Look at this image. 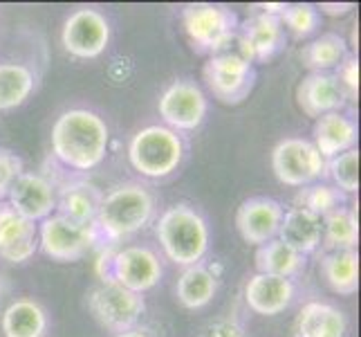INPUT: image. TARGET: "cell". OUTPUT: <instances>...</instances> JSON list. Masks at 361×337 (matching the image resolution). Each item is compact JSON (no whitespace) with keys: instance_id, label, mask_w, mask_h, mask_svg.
Here are the masks:
<instances>
[{"instance_id":"6da1fadb","label":"cell","mask_w":361,"mask_h":337,"mask_svg":"<svg viewBox=\"0 0 361 337\" xmlns=\"http://www.w3.org/2000/svg\"><path fill=\"white\" fill-rule=\"evenodd\" d=\"M110 131L106 122L88 108L61 112L52 126V155L77 173L97 169L106 160Z\"/></svg>"},{"instance_id":"7a4b0ae2","label":"cell","mask_w":361,"mask_h":337,"mask_svg":"<svg viewBox=\"0 0 361 337\" xmlns=\"http://www.w3.org/2000/svg\"><path fill=\"white\" fill-rule=\"evenodd\" d=\"M155 218V196L142 182H123L104 194L94 220L99 249L115 247L119 241L142 232Z\"/></svg>"},{"instance_id":"3957f363","label":"cell","mask_w":361,"mask_h":337,"mask_svg":"<svg viewBox=\"0 0 361 337\" xmlns=\"http://www.w3.org/2000/svg\"><path fill=\"white\" fill-rule=\"evenodd\" d=\"M155 236L164 256L182 268L202 264L209 252V225L200 211L186 203L161 211L155 223Z\"/></svg>"},{"instance_id":"277c9868","label":"cell","mask_w":361,"mask_h":337,"mask_svg":"<svg viewBox=\"0 0 361 337\" xmlns=\"http://www.w3.org/2000/svg\"><path fill=\"white\" fill-rule=\"evenodd\" d=\"M186 144L182 135L164 124H151L137 131L128 142L130 167L144 178L164 180L173 176L184 160Z\"/></svg>"},{"instance_id":"5b68a950","label":"cell","mask_w":361,"mask_h":337,"mask_svg":"<svg viewBox=\"0 0 361 337\" xmlns=\"http://www.w3.org/2000/svg\"><path fill=\"white\" fill-rule=\"evenodd\" d=\"M102 281L119 283L121 288L144 295L153 290L161 281L164 266L153 247L146 245H126V247H108L99 261Z\"/></svg>"},{"instance_id":"8992f818","label":"cell","mask_w":361,"mask_h":337,"mask_svg":"<svg viewBox=\"0 0 361 337\" xmlns=\"http://www.w3.org/2000/svg\"><path fill=\"white\" fill-rule=\"evenodd\" d=\"M182 25L195 52L220 54L238 34V16L225 5L216 3H191L182 9Z\"/></svg>"},{"instance_id":"52a82bcc","label":"cell","mask_w":361,"mask_h":337,"mask_svg":"<svg viewBox=\"0 0 361 337\" xmlns=\"http://www.w3.org/2000/svg\"><path fill=\"white\" fill-rule=\"evenodd\" d=\"M39 249L59 264H74L99 249V234L94 223L81 225L61 214H52L36 225Z\"/></svg>"},{"instance_id":"ba28073f","label":"cell","mask_w":361,"mask_h":337,"mask_svg":"<svg viewBox=\"0 0 361 337\" xmlns=\"http://www.w3.org/2000/svg\"><path fill=\"white\" fill-rule=\"evenodd\" d=\"M204 83L209 93L220 104L238 106L249 97L256 83V68L243 59L238 52H220L214 54L204 64Z\"/></svg>"},{"instance_id":"9c48e42d","label":"cell","mask_w":361,"mask_h":337,"mask_svg":"<svg viewBox=\"0 0 361 337\" xmlns=\"http://www.w3.org/2000/svg\"><path fill=\"white\" fill-rule=\"evenodd\" d=\"M88 308L92 317L102 324L104 329L117 333L130 331L140 324L142 315L146 313L144 295L121 288L119 283L102 281L88 295Z\"/></svg>"},{"instance_id":"30bf717a","label":"cell","mask_w":361,"mask_h":337,"mask_svg":"<svg viewBox=\"0 0 361 337\" xmlns=\"http://www.w3.org/2000/svg\"><path fill=\"white\" fill-rule=\"evenodd\" d=\"M271 171L281 184L307 187L326 176V160L303 137H285L271 151Z\"/></svg>"},{"instance_id":"8fae6325","label":"cell","mask_w":361,"mask_h":337,"mask_svg":"<svg viewBox=\"0 0 361 337\" xmlns=\"http://www.w3.org/2000/svg\"><path fill=\"white\" fill-rule=\"evenodd\" d=\"M61 43L70 57L97 59L110 45V23L99 9H77L63 23Z\"/></svg>"},{"instance_id":"7c38bea8","label":"cell","mask_w":361,"mask_h":337,"mask_svg":"<svg viewBox=\"0 0 361 337\" xmlns=\"http://www.w3.org/2000/svg\"><path fill=\"white\" fill-rule=\"evenodd\" d=\"M157 110L164 126L176 133H186L200 129L209 104L200 85H195L193 81H176L161 93Z\"/></svg>"},{"instance_id":"4fadbf2b","label":"cell","mask_w":361,"mask_h":337,"mask_svg":"<svg viewBox=\"0 0 361 337\" xmlns=\"http://www.w3.org/2000/svg\"><path fill=\"white\" fill-rule=\"evenodd\" d=\"M7 203L16 214L39 225L41 220L54 214L56 184L49 178H45L43 173L23 171L14 180V184L9 187Z\"/></svg>"},{"instance_id":"5bb4252c","label":"cell","mask_w":361,"mask_h":337,"mask_svg":"<svg viewBox=\"0 0 361 337\" xmlns=\"http://www.w3.org/2000/svg\"><path fill=\"white\" fill-rule=\"evenodd\" d=\"M283 216L285 207L279 201L267 196H254L247 198L235 211V227L245 243L260 247L279 236Z\"/></svg>"},{"instance_id":"9a60e30c","label":"cell","mask_w":361,"mask_h":337,"mask_svg":"<svg viewBox=\"0 0 361 337\" xmlns=\"http://www.w3.org/2000/svg\"><path fill=\"white\" fill-rule=\"evenodd\" d=\"M285 28L276 16L254 14L238 28V54L249 64H267L285 47Z\"/></svg>"},{"instance_id":"2e32d148","label":"cell","mask_w":361,"mask_h":337,"mask_svg":"<svg viewBox=\"0 0 361 337\" xmlns=\"http://www.w3.org/2000/svg\"><path fill=\"white\" fill-rule=\"evenodd\" d=\"M36 249H39L36 223L16 214L7 201H0V259L18 266L30 261Z\"/></svg>"},{"instance_id":"e0dca14e","label":"cell","mask_w":361,"mask_h":337,"mask_svg":"<svg viewBox=\"0 0 361 337\" xmlns=\"http://www.w3.org/2000/svg\"><path fill=\"white\" fill-rule=\"evenodd\" d=\"M296 102L307 117L319 119L328 112H339L348 104V95L334 72H310L298 83Z\"/></svg>"},{"instance_id":"ac0fdd59","label":"cell","mask_w":361,"mask_h":337,"mask_svg":"<svg viewBox=\"0 0 361 337\" xmlns=\"http://www.w3.org/2000/svg\"><path fill=\"white\" fill-rule=\"evenodd\" d=\"M296 297L292 279L274 277V274H252L245 283V302L249 310L263 317H276L285 313Z\"/></svg>"},{"instance_id":"d6986e66","label":"cell","mask_w":361,"mask_h":337,"mask_svg":"<svg viewBox=\"0 0 361 337\" xmlns=\"http://www.w3.org/2000/svg\"><path fill=\"white\" fill-rule=\"evenodd\" d=\"M314 148L321 153L323 160H332L350 148H357L359 140V126L353 117H348L345 112H328L317 119L314 124Z\"/></svg>"},{"instance_id":"ffe728a7","label":"cell","mask_w":361,"mask_h":337,"mask_svg":"<svg viewBox=\"0 0 361 337\" xmlns=\"http://www.w3.org/2000/svg\"><path fill=\"white\" fill-rule=\"evenodd\" d=\"M102 201H104V191L97 184L88 180H70L56 189L54 214H61L81 225H92L97 220Z\"/></svg>"},{"instance_id":"44dd1931","label":"cell","mask_w":361,"mask_h":337,"mask_svg":"<svg viewBox=\"0 0 361 337\" xmlns=\"http://www.w3.org/2000/svg\"><path fill=\"white\" fill-rule=\"evenodd\" d=\"M279 239L285 245L296 249L298 254H303V256L314 254L323 239L321 218L303 207H290L283 216Z\"/></svg>"},{"instance_id":"7402d4cb","label":"cell","mask_w":361,"mask_h":337,"mask_svg":"<svg viewBox=\"0 0 361 337\" xmlns=\"http://www.w3.org/2000/svg\"><path fill=\"white\" fill-rule=\"evenodd\" d=\"M47 326L45 308L27 297L11 302L0 317V329L5 337H45Z\"/></svg>"},{"instance_id":"603a6c76","label":"cell","mask_w":361,"mask_h":337,"mask_svg":"<svg viewBox=\"0 0 361 337\" xmlns=\"http://www.w3.org/2000/svg\"><path fill=\"white\" fill-rule=\"evenodd\" d=\"M348 319L343 310L326 302H310L296 319V337H345Z\"/></svg>"},{"instance_id":"cb8c5ba5","label":"cell","mask_w":361,"mask_h":337,"mask_svg":"<svg viewBox=\"0 0 361 337\" xmlns=\"http://www.w3.org/2000/svg\"><path fill=\"white\" fill-rule=\"evenodd\" d=\"M321 274L332 292L350 297L359 290V254L357 249H334L323 254Z\"/></svg>"},{"instance_id":"d4e9b609","label":"cell","mask_w":361,"mask_h":337,"mask_svg":"<svg viewBox=\"0 0 361 337\" xmlns=\"http://www.w3.org/2000/svg\"><path fill=\"white\" fill-rule=\"evenodd\" d=\"M216 292H218V277L202 264L184 268L176 283L178 302L189 310L209 306L214 302Z\"/></svg>"},{"instance_id":"484cf974","label":"cell","mask_w":361,"mask_h":337,"mask_svg":"<svg viewBox=\"0 0 361 337\" xmlns=\"http://www.w3.org/2000/svg\"><path fill=\"white\" fill-rule=\"evenodd\" d=\"M254 261L260 274H274V277L285 279H294L305 268V256L298 254L290 245H285L279 236L267 241L265 245H260L256 249Z\"/></svg>"},{"instance_id":"4316f807","label":"cell","mask_w":361,"mask_h":337,"mask_svg":"<svg viewBox=\"0 0 361 337\" xmlns=\"http://www.w3.org/2000/svg\"><path fill=\"white\" fill-rule=\"evenodd\" d=\"M36 88V74L32 68L7 61L0 64V110H14L30 99Z\"/></svg>"},{"instance_id":"83f0119b","label":"cell","mask_w":361,"mask_h":337,"mask_svg":"<svg viewBox=\"0 0 361 337\" xmlns=\"http://www.w3.org/2000/svg\"><path fill=\"white\" fill-rule=\"evenodd\" d=\"M348 57V43L341 34H323L301 49V61L310 72H330Z\"/></svg>"},{"instance_id":"f1b7e54d","label":"cell","mask_w":361,"mask_h":337,"mask_svg":"<svg viewBox=\"0 0 361 337\" xmlns=\"http://www.w3.org/2000/svg\"><path fill=\"white\" fill-rule=\"evenodd\" d=\"M323 225V239L321 243L326 245L330 252L334 249H355L359 243V223L357 211L353 207H339L330 211L328 216L321 218Z\"/></svg>"},{"instance_id":"f546056e","label":"cell","mask_w":361,"mask_h":337,"mask_svg":"<svg viewBox=\"0 0 361 337\" xmlns=\"http://www.w3.org/2000/svg\"><path fill=\"white\" fill-rule=\"evenodd\" d=\"M345 194H341L337 187L330 182H312L303 187L296 196V207H303L307 211H312L319 218L328 216L330 211L343 207Z\"/></svg>"},{"instance_id":"4dcf8cb0","label":"cell","mask_w":361,"mask_h":337,"mask_svg":"<svg viewBox=\"0 0 361 337\" xmlns=\"http://www.w3.org/2000/svg\"><path fill=\"white\" fill-rule=\"evenodd\" d=\"M326 176L341 194H355L359 189V148H350L326 162Z\"/></svg>"},{"instance_id":"1f68e13d","label":"cell","mask_w":361,"mask_h":337,"mask_svg":"<svg viewBox=\"0 0 361 337\" xmlns=\"http://www.w3.org/2000/svg\"><path fill=\"white\" fill-rule=\"evenodd\" d=\"M281 23L285 30H290L296 36V39H305V36L317 32L321 23V14H319V9L310 3L285 5L281 14Z\"/></svg>"},{"instance_id":"d6a6232c","label":"cell","mask_w":361,"mask_h":337,"mask_svg":"<svg viewBox=\"0 0 361 337\" xmlns=\"http://www.w3.org/2000/svg\"><path fill=\"white\" fill-rule=\"evenodd\" d=\"M23 173V160L9 148H0V201L7 196L9 187Z\"/></svg>"},{"instance_id":"836d02e7","label":"cell","mask_w":361,"mask_h":337,"mask_svg":"<svg viewBox=\"0 0 361 337\" xmlns=\"http://www.w3.org/2000/svg\"><path fill=\"white\" fill-rule=\"evenodd\" d=\"M334 77L339 79L348 99H355L359 95V59L348 54L343 59V64L339 66V70L334 72Z\"/></svg>"},{"instance_id":"e575fe53","label":"cell","mask_w":361,"mask_h":337,"mask_svg":"<svg viewBox=\"0 0 361 337\" xmlns=\"http://www.w3.org/2000/svg\"><path fill=\"white\" fill-rule=\"evenodd\" d=\"M202 337H245V329L235 319H216L204 329Z\"/></svg>"},{"instance_id":"d590c367","label":"cell","mask_w":361,"mask_h":337,"mask_svg":"<svg viewBox=\"0 0 361 337\" xmlns=\"http://www.w3.org/2000/svg\"><path fill=\"white\" fill-rule=\"evenodd\" d=\"M317 9H321L323 14H330V16H343L348 11H353L355 5L353 3H321Z\"/></svg>"},{"instance_id":"8d00e7d4","label":"cell","mask_w":361,"mask_h":337,"mask_svg":"<svg viewBox=\"0 0 361 337\" xmlns=\"http://www.w3.org/2000/svg\"><path fill=\"white\" fill-rule=\"evenodd\" d=\"M115 337H151L148 335V331H144V329H130V331H123V333H117Z\"/></svg>"}]
</instances>
